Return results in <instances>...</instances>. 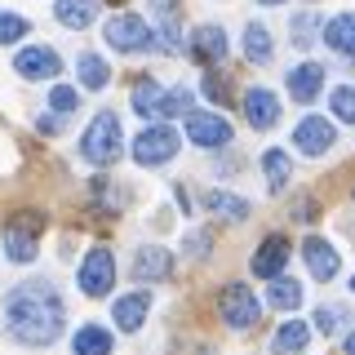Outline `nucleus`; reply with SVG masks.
I'll return each mask as SVG.
<instances>
[{
    "label": "nucleus",
    "instance_id": "obj_1",
    "mask_svg": "<svg viewBox=\"0 0 355 355\" xmlns=\"http://www.w3.org/2000/svg\"><path fill=\"white\" fill-rule=\"evenodd\" d=\"M67 324V302L49 280H22L5 293V333L18 347H53Z\"/></svg>",
    "mask_w": 355,
    "mask_h": 355
},
{
    "label": "nucleus",
    "instance_id": "obj_2",
    "mask_svg": "<svg viewBox=\"0 0 355 355\" xmlns=\"http://www.w3.org/2000/svg\"><path fill=\"white\" fill-rule=\"evenodd\" d=\"M80 155L89 164H98V169H107V164H116L120 155H125V129H120L116 111H98V116L89 120V129L80 138Z\"/></svg>",
    "mask_w": 355,
    "mask_h": 355
},
{
    "label": "nucleus",
    "instance_id": "obj_3",
    "mask_svg": "<svg viewBox=\"0 0 355 355\" xmlns=\"http://www.w3.org/2000/svg\"><path fill=\"white\" fill-rule=\"evenodd\" d=\"M178 147H182V138H178V129L169 120H151V125L133 138L129 155H133V164H142V169H155V164H169L178 155Z\"/></svg>",
    "mask_w": 355,
    "mask_h": 355
},
{
    "label": "nucleus",
    "instance_id": "obj_4",
    "mask_svg": "<svg viewBox=\"0 0 355 355\" xmlns=\"http://www.w3.org/2000/svg\"><path fill=\"white\" fill-rule=\"evenodd\" d=\"M103 40H107L116 53H151V49H160L151 22L138 18V14H116V18H107Z\"/></svg>",
    "mask_w": 355,
    "mask_h": 355
},
{
    "label": "nucleus",
    "instance_id": "obj_5",
    "mask_svg": "<svg viewBox=\"0 0 355 355\" xmlns=\"http://www.w3.org/2000/svg\"><path fill=\"white\" fill-rule=\"evenodd\" d=\"M218 311H222V320H227V329H253V324H258V315H262V302L253 297L249 284L236 280V284L222 288Z\"/></svg>",
    "mask_w": 355,
    "mask_h": 355
},
{
    "label": "nucleus",
    "instance_id": "obj_6",
    "mask_svg": "<svg viewBox=\"0 0 355 355\" xmlns=\"http://www.w3.org/2000/svg\"><path fill=\"white\" fill-rule=\"evenodd\" d=\"M111 284H116V253L111 249H89L85 262H80V293L85 297H107Z\"/></svg>",
    "mask_w": 355,
    "mask_h": 355
},
{
    "label": "nucleus",
    "instance_id": "obj_7",
    "mask_svg": "<svg viewBox=\"0 0 355 355\" xmlns=\"http://www.w3.org/2000/svg\"><path fill=\"white\" fill-rule=\"evenodd\" d=\"M40 227H44V218H14V222H9L5 236H0V244H5V258H9V262H18V266L36 262Z\"/></svg>",
    "mask_w": 355,
    "mask_h": 355
},
{
    "label": "nucleus",
    "instance_id": "obj_8",
    "mask_svg": "<svg viewBox=\"0 0 355 355\" xmlns=\"http://www.w3.org/2000/svg\"><path fill=\"white\" fill-rule=\"evenodd\" d=\"M187 142H196L200 151H222L231 147V125L218 111H191L187 116Z\"/></svg>",
    "mask_w": 355,
    "mask_h": 355
},
{
    "label": "nucleus",
    "instance_id": "obj_9",
    "mask_svg": "<svg viewBox=\"0 0 355 355\" xmlns=\"http://www.w3.org/2000/svg\"><path fill=\"white\" fill-rule=\"evenodd\" d=\"M338 142V133H333V120L324 116H302L297 120V129H293V147L311 155V160H320V155H329V147Z\"/></svg>",
    "mask_w": 355,
    "mask_h": 355
},
{
    "label": "nucleus",
    "instance_id": "obj_10",
    "mask_svg": "<svg viewBox=\"0 0 355 355\" xmlns=\"http://www.w3.org/2000/svg\"><path fill=\"white\" fill-rule=\"evenodd\" d=\"M14 71L22 80H53V76L62 71V58L49 49V44H27V49H18Z\"/></svg>",
    "mask_w": 355,
    "mask_h": 355
},
{
    "label": "nucleus",
    "instance_id": "obj_11",
    "mask_svg": "<svg viewBox=\"0 0 355 355\" xmlns=\"http://www.w3.org/2000/svg\"><path fill=\"white\" fill-rule=\"evenodd\" d=\"M320 94H324V67L320 62H297L293 71H288V98L311 107Z\"/></svg>",
    "mask_w": 355,
    "mask_h": 355
},
{
    "label": "nucleus",
    "instance_id": "obj_12",
    "mask_svg": "<svg viewBox=\"0 0 355 355\" xmlns=\"http://www.w3.org/2000/svg\"><path fill=\"white\" fill-rule=\"evenodd\" d=\"M302 258H306V271H311V280H333V275L342 271V258H338V249H333L329 240H320V236H311L302 244Z\"/></svg>",
    "mask_w": 355,
    "mask_h": 355
},
{
    "label": "nucleus",
    "instance_id": "obj_13",
    "mask_svg": "<svg viewBox=\"0 0 355 355\" xmlns=\"http://www.w3.org/2000/svg\"><path fill=\"white\" fill-rule=\"evenodd\" d=\"M244 120L253 129H275L280 125V98L271 89H249L244 94Z\"/></svg>",
    "mask_w": 355,
    "mask_h": 355
},
{
    "label": "nucleus",
    "instance_id": "obj_14",
    "mask_svg": "<svg viewBox=\"0 0 355 355\" xmlns=\"http://www.w3.org/2000/svg\"><path fill=\"white\" fill-rule=\"evenodd\" d=\"M169 271H173V253L160 249V244H142L138 258H133V280H142V284L164 280Z\"/></svg>",
    "mask_w": 355,
    "mask_h": 355
},
{
    "label": "nucleus",
    "instance_id": "obj_15",
    "mask_svg": "<svg viewBox=\"0 0 355 355\" xmlns=\"http://www.w3.org/2000/svg\"><path fill=\"white\" fill-rule=\"evenodd\" d=\"M288 266V240L284 236H266L258 244V253H253V275H262V280H275Z\"/></svg>",
    "mask_w": 355,
    "mask_h": 355
},
{
    "label": "nucleus",
    "instance_id": "obj_16",
    "mask_svg": "<svg viewBox=\"0 0 355 355\" xmlns=\"http://www.w3.org/2000/svg\"><path fill=\"white\" fill-rule=\"evenodd\" d=\"M147 311H151V293H125L111 306V320H116L120 333H138L142 320H147Z\"/></svg>",
    "mask_w": 355,
    "mask_h": 355
},
{
    "label": "nucleus",
    "instance_id": "obj_17",
    "mask_svg": "<svg viewBox=\"0 0 355 355\" xmlns=\"http://www.w3.org/2000/svg\"><path fill=\"white\" fill-rule=\"evenodd\" d=\"M191 53H196L200 62H209V67L222 62V58H227V31L214 27V22L196 27V31H191Z\"/></svg>",
    "mask_w": 355,
    "mask_h": 355
},
{
    "label": "nucleus",
    "instance_id": "obj_18",
    "mask_svg": "<svg viewBox=\"0 0 355 355\" xmlns=\"http://www.w3.org/2000/svg\"><path fill=\"white\" fill-rule=\"evenodd\" d=\"M311 342V324L306 320H284L271 338V355H302Z\"/></svg>",
    "mask_w": 355,
    "mask_h": 355
},
{
    "label": "nucleus",
    "instance_id": "obj_19",
    "mask_svg": "<svg viewBox=\"0 0 355 355\" xmlns=\"http://www.w3.org/2000/svg\"><path fill=\"white\" fill-rule=\"evenodd\" d=\"M324 44L342 58H355V14H338L324 22Z\"/></svg>",
    "mask_w": 355,
    "mask_h": 355
},
{
    "label": "nucleus",
    "instance_id": "obj_20",
    "mask_svg": "<svg viewBox=\"0 0 355 355\" xmlns=\"http://www.w3.org/2000/svg\"><path fill=\"white\" fill-rule=\"evenodd\" d=\"M111 347H116V338L103 324H80L71 338V355H111Z\"/></svg>",
    "mask_w": 355,
    "mask_h": 355
},
{
    "label": "nucleus",
    "instance_id": "obj_21",
    "mask_svg": "<svg viewBox=\"0 0 355 355\" xmlns=\"http://www.w3.org/2000/svg\"><path fill=\"white\" fill-rule=\"evenodd\" d=\"M53 18L71 31H85L98 18V0H53Z\"/></svg>",
    "mask_w": 355,
    "mask_h": 355
},
{
    "label": "nucleus",
    "instance_id": "obj_22",
    "mask_svg": "<svg viewBox=\"0 0 355 355\" xmlns=\"http://www.w3.org/2000/svg\"><path fill=\"white\" fill-rule=\"evenodd\" d=\"M160 98H164V89L151 80V76H142L138 85H133V94H129V103L133 111H138L142 120H160Z\"/></svg>",
    "mask_w": 355,
    "mask_h": 355
},
{
    "label": "nucleus",
    "instance_id": "obj_23",
    "mask_svg": "<svg viewBox=\"0 0 355 355\" xmlns=\"http://www.w3.org/2000/svg\"><path fill=\"white\" fill-rule=\"evenodd\" d=\"M266 302H271L275 311H297V306H302V284H297L293 275L280 271L271 280V288H266Z\"/></svg>",
    "mask_w": 355,
    "mask_h": 355
},
{
    "label": "nucleus",
    "instance_id": "obj_24",
    "mask_svg": "<svg viewBox=\"0 0 355 355\" xmlns=\"http://www.w3.org/2000/svg\"><path fill=\"white\" fill-rule=\"evenodd\" d=\"M262 173H266V187H271V191H284L288 178H293V160H288V151H280V147L262 151Z\"/></svg>",
    "mask_w": 355,
    "mask_h": 355
},
{
    "label": "nucleus",
    "instance_id": "obj_25",
    "mask_svg": "<svg viewBox=\"0 0 355 355\" xmlns=\"http://www.w3.org/2000/svg\"><path fill=\"white\" fill-rule=\"evenodd\" d=\"M205 209L218 214V218H227V222H244V218H249V200H240L231 191H205Z\"/></svg>",
    "mask_w": 355,
    "mask_h": 355
},
{
    "label": "nucleus",
    "instance_id": "obj_26",
    "mask_svg": "<svg viewBox=\"0 0 355 355\" xmlns=\"http://www.w3.org/2000/svg\"><path fill=\"white\" fill-rule=\"evenodd\" d=\"M271 53H275L271 31H266L262 22H249V27H244V58L249 62H271Z\"/></svg>",
    "mask_w": 355,
    "mask_h": 355
},
{
    "label": "nucleus",
    "instance_id": "obj_27",
    "mask_svg": "<svg viewBox=\"0 0 355 355\" xmlns=\"http://www.w3.org/2000/svg\"><path fill=\"white\" fill-rule=\"evenodd\" d=\"M76 76H80L85 89H107L111 85V67H107V58H98V53H80V58H76Z\"/></svg>",
    "mask_w": 355,
    "mask_h": 355
},
{
    "label": "nucleus",
    "instance_id": "obj_28",
    "mask_svg": "<svg viewBox=\"0 0 355 355\" xmlns=\"http://www.w3.org/2000/svg\"><path fill=\"white\" fill-rule=\"evenodd\" d=\"M311 40H324V22H320L315 9H306V14L293 18V44L297 49H311Z\"/></svg>",
    "mask_w": 355,
    "mask_h": 355
},
{
    "label": "nucleus",
    "instance_id": "obj_29",
    "mask_svg": "<svg viewBox=\"0 0 355 355\" xmlns=\"http://www.w3.org/2000/svg\"><path fill=\"white\" fill-rule=\"evenodd\" d=\"M329 107H333V120L355 125V85H338V89L329 94Z\"/></svg>",
    "mask_w": 355,
    "mask_h": 355
},
{
    "label": "nucleus",
    "instance_id": "obj_30",
    "mask_svg": "<svg viewBox=\"0 0 355 355\" xmlns=\"http://www.w3.org/2000/svg\"><path fill=\"white\" fill-rule=\"evenodd\" d=\"M173 116H191V89H164L160 98V120H173Z\"/></svg>",
    "mask_w": 355,
    "mask_h": 355
},
{
    "label": "nucleus",
    "instance_id": "obj_31",
    "mask_svg": "<svg viewBox=\"0 0 355 355\" xmlns=\"http://www.w3.org/2000/svg\"><path fill=\"white\" fill-rule=\"evenodd\" d=\"M76 107H80V94H76L71 85H53V94H49V111H53V116H71Z\"/></svg>",
    "mask_w": 355,
    "mask_h": 355
},
{
    "label": "nucleus",
    "instance_id": "obj_32",
    "mask_svg": "<svg viewBox=\"0 0 355 355\" xmlns=\"http://www.w3.org/2000/svg\"><path fill=\"white\" fill-rule=\"evenodd\" d=\"M27 31H31L27 18H18V14H9V9H0V44H18Z\"/></svg>",
    "mask_w": 355,
    "mask_h": 355
},
{
    "label": "nucleus",
    "instance_id": "obj_33",
    "mask_svg": "<svg viewBox=\"0 0 355 355\" xmlns=\"http://www.w3.org/2000/svg\"><path fill=\"white\" fill-rule=\"evenodd\" d=\"M342 315H347L342 306H315V329H320V333H338Z\"/></svg>",
    "mask_w": 355,
    "mask_h": 355
},
{
    "label": "nucleus",
    "instance_id": "obj_34",
    "mask_svg": "<svg viewBox=\"0 0 355 355\" xmlns=\"http://www.w3.org/2000/svg\"><path fill=\"white\" fill-rule=\"evenodd\" d=\"M205 94H209V98H214V103H218V107H222V103H227V85H222V80H218V76H214V71H205Z\"/></svg>",
    "mask_w": 355,
    "mask_h": 355
},
{
    "label": "nucleus",
    "instance_id": "obj_35",
    "mask_svg": "<svg viewBox=\"0 0 355 355\" xmlns=\"http://www.w3.org/2000/svg\"><path fill=\"white\" fill-rule=\"evenodd\" d=\"M187 249H191V258H205L209 253V231H191V236H187Z\"/></svg>",
    "mask_w": 355,
    "mask_h": 355
},
{
    "label": "nucleus",
    "instance_id": "obj_36",
    "mask_svg": "<svg viewBox=\"0 0 355 355\" xmlns=\"http://www.w3.org/2000/svg\"><path fill=\"white\" fill-rule=\"evenodd\" d=\"M347 355H355V329L347 333Z\"/></svg>",
    "mask_w": 355,
    "mask_h": 355
},
{
    "label": "nucleus",
    "instance_id": "obj_37",
    "mask_svg": "<svg viewBox=\"0 0 355 355\" xmlns=\"http://www.w3.org/2000/svg\"><path fill=\"white\" fill-rule=\"evenodd\" d=\"M258 5H284V0H258Z\"/></svg>",
    "mask_w": 355,
    "mask_h": 355
},
{
    "label": "nucleus",
    "instance_id": "obj_38",
    "mask_svg": "<svg viewBox=\"0 0 355 355\" xmlns=\"http://www.w3.org/2000/svg\"><path fill=\"white\" fill-rule=\"evenodd\" d=\"M351 293H355V275H351Z\"/></svg>",
    "mask_w": 355,
    "mask_h": 355
},
{
    "label": "nucleus",
    "instance_id": "obj_39",
    "mask_svg": "<svg viewBox=\"0 0 355 355\" xmlns=\"http://www.w3.org/2000/svg\"><path fill=\"white\" fill-rule=\"evenodd\" d=\"M351 200H355V191H351Z\"/></svg>",
    "mask_w": 355,
    "mask_h": 355
}]
</instances>
